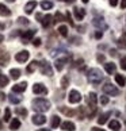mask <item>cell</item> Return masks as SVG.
Returning <instances> with one entry per match:
<instances>
[{
  "mask_svg": "<svg viewBox=\"0 0 126 131\" xmlns=\"http://www.w3.org/2000/svg\"><path fill=\"white\" fill-rule=\"evenodd\" d=\"M31 105H33V110H35L37 112H41V114L50 110V101L46 99H42V97L34 99L31 101Z\"/></svg>",
  "mask_w": 126,
  "mask_h": 131,
  "instance_id": "obj_1",
  "label": "cell"
},
{
  "mask_svg": "<svg viewBox=\"0 0 126 131\" xmlns=\"http://www.w3.org/2000/svg\"><path fill=\"white\" fill-rule=\"evenodd\" d=\"M87 79L91 84H99V82L103 80V73H102V70L98 69V68H92V69L88 70V73H87Z\"/></svg>",
  "mask_w": 126,
  "mask_h": 131,
  "instance_id": "obj_2",
  "label": "cell"
},
{
  "mask_svg": "<svg viewBox=\"0 0 126 131\" xmlns=\"http://www.w3.org/2000/svg\"><path fill=\"white\" fill-rule=\"evenodd\" d=\"M38 65H40V70H41L42 74H45V76H53V68H52V65L46 60H42Z\"/></svg>",
  "mask_w": 126,
  "mask_h": 131,
  "instance_id": "obj_3",
  "label": "cell"
},
{
  "mask_svg": "<svg viewBox=\"0 0 126 131\" xmlns=\"http://www.w3.org/2000/svg\"><path fill=\"white\" fill-rule=\"evenodd\" d=\"M102 89H103V92H104V93L107 95V96H118V95H119V89H118L115 85L110 84V82L104 84Z\"/></svg>",
  "mask_w": 126,
  "mask_h": 131,
  "instance_id": "obj_4",
  "label": "cell"
},
{
  "mask_svg": "<svg viewBox=\"0 0 126 131\" xmlns=\"http://www.w3.org/2000/svg\"><path fill=\"white\" fill-rule=\"evenodd\" d=\"M68 100H69L71 104H77V103H80V101H81V95H80V92L76 91V89H72V91L69 92Z\"/></svg>",
  "mask_w": 126,
  "mask_h": 131,
  "instance_id": "obj_5",
  "label": "cell"
},
{
  "mask_svg": "<svg viewBox=\"0 0 126 131\" xmlns=\"http://www.w3.org/2000/svg\"><path fill=\"white\" fill-rule=\"evenodd\" d=\"M34 35H35V30H27L25 32H21V41H22V43H25V45L28 43Z\"/></svg>",
  "mask_w": 126,
  "mask_h": 131,
  "instance_id": "obj_6",
  "label": "cell"
},
{
  "mask_svg": "<svg viewBox=\"0 0 126 131\" xmlns=\"http://www.w3.org/2000/svg\"><path fill=\"white\" fill-rule=\"evenodd\" d=\"M33 92L35 95H46L47 93V88L42 84H34L33 85Z\"/></svg>",
  "mask_w": 126,
  "mask_h": 131,
  "instance_id": "obj_7",
  "label": "cell"
},
{
  "mask_svg": "<svg viewBox=\"0 0 126 131\" xmlns=\"http://www.w3.org/2000/svg\"><path fill=\"white\" fill-rule=\"evenodd\" d=\"M28 57H30V54H28V51L27 50H22V51H19L18 54L15 56V60L18 62H21V64H23V62H26L28 60Z\"/></svg>",
  "mask_w": 126,
  "mask_h": 131,
  "instance_id": "obj_8",
  "label": "cell"
},
{
  "mask_svg": "<svg viewBox=\"0 0 126 131\" xmlns=\"http://www.w3.org/2000/svg\"><path fill=\"white\" fill-rule=\"evenodd\" d=\"M92 25L96 28H100V30H106V28H107V25H106V22H104L103 18H94Z\"/></svg>",
  "mask_w": 126,
  "mask_h": 131,
  "instance_id": "obj_9",
  "label": "cell"
},
{
  "mask_svg": "<svg viewBox=\"0 0 126 131\" xmlns=\"http://www.w3.org/2000/svg\"><path fill=\"white\" fill-rule=\"evenodd\" d=\"M31 120H33V123L37 124V126H42V124L46 123V118H45L42 114H38V115L31 116Z\"/></svg>",
  "mask_w": 126,
  "mask_h": 131,
  "instance_id": "obj_10",
  "label": "cell"
},
{
  "mask_svg": "<svg viewBox=\"0 0 126 131\" xmlns=\"http://www.w3.org/2000/svg\"><path fill=\"white\" fill-rule=\"evenodd\" d=\"M27 88V82L26 81H23L21 82V84H15L12 86V92L14 93H22V92H25Z\"/></svg>",
  "mask_w": 126,
  "mask_h": 131,
  "instance_id": "obj_11",
  "label": "cell"
},
{
  "mask_svg": "<svg viewBox=\"0 0 126 131\" xmlns=\"http://www.w3.org/2000/svg\"><path fill=\"white\" fill-rule=\"evenodd\" d=\"M73 14H75V18L77 19V20H83V18L85 15V9L84 8H80V7H75Z\"/></svg>",
  "mask_w": 126,
  "mask_h": 131,
  "instance_id": "obj_12",
  "label": "cell"
},
{
  "mask_svg": "<svg viewBox=\"0 0 126 131\" xmlns=\"http://www.w3.org/2000/svg\"><path fill=\"white\" fill-rule=\"evenodd\" d=\"M66 61H68V58H66V57H62V58H57V60L54 61V66H56V69H57V70H62V68L65 66Z\"/></svg>",
  "mask_w": 126,
  "mask_h": 131,
  "instance_id": "obj_13",
  "label": "cell"
},
{
  "mask_svg": "<svg viewBox=\"0 0 126 131\" xmlns=\"http://www.w3.org/2000/svg\"><path fill=\"white\" fill-rule=\"evenodd\" d=\"M9 60H11V57H9L8 53L3 51L2 54H0V65L2 66H7L9 64Z\"/></svg>",
  "mask_w": 126,
  "mask_h": 131,
  "instance_id": "obj_14",
  "label": "cell"
},
{
  "mask_svg": "<svg viewBox=\"0 0 126 131\" xmlns=\"http://www.w3.org/2000/svg\"><path fill=\"white\" fill-rule=\"evenodd\" d=\"M35 7H37V2L35 0H31V2H28L25 6V12L27 14V15H30L34 9H35Z\"/></svg>",
  "mask_w": 126,
  "mask_h": 131,
  "instance_id": "obj_15",
  "label": "cell"
},
{
  "mask_svg": "<svg viewBox=\"0 0 126 131\" xmlns=\"http://www.w3.org/2000/svg\"><path fill=\"white\" fill-rule=\"evenodd\" d=\"M41 23H42V26L45 27V28H47L50 25H53V16L50 15V14H47V15H45V16L42 18Z\"/></svg>",
  "mask_w": 126,
  "mask_h": 131,
  "instance_id": "obj_16",
  "label": "cell"
},
{
  "mask_svg": "<svg viewBox=\"0 0 126 131\" xmlns=\"http://www.w3.org/2000/svg\"><path fill=\"white\" fill-rule=\"evenodd\" d=\"M104 69H106V72H107V74H114L115 70H117V66H115L114 62H106Z\"/></svg>",
  "mask_w": 126,
  "mask_h": 131,
  "instance_id": "obj_17",
  "label": "cell"
},
{
  "mask_svg": "<svg viewBox=\"0 0 126 131\" xmlns=\"http://www.w3.org/2000/svg\"><path fill=\"white\" fill-rule=\"evenodd\" d=\"M61 127L64 128L65 131H75L76 126H75V123H72V122H62Z\"/></svg>",
  "mask_w": 126,
  "mask_h": 131,
  "instance_id": "obj_18",
  "label": "cell"
},
{
  "mask_svg": "<svg viewBox=\"0 0 126 131\" xmlns=\"http://www.w3.org/2000/svg\"><path fill=\"white\" fill-rule=\"evenodd\" d=\"M9 128H11L12 131H15V130H18V128H21V120L19 119H12L11 122H9Z\"/></svg>",
  "mask_w": 126,
  "mask_h": 131,
  "instance_id": "obj_19",
  "label": "cell"
},
{
  "mask_svg": "<svg viewBox=\"0 0 126 131\" xmlns=\"http://www.w3.org/2000/svg\"><path fill=\"white\" fill-rule=\"evenodd\" d=\"M37 66H38V62H37V61H31V64H28V65H27L26 72H27L28 74H31V73H34V72H35Z\"/></svg>",
  "mask_w": 126,
  "mask_h": 131,
  "instance_id": "obj_20",
  "label": "cell"
},
{
  "mask_svg": "<svg viewBox=\"0 0 126 131\" xmlns=\"http://www.w3.org/2000/svg\"><path fill=\"white\" fill-rule=\"evenodd\" d=\"M0 15L2 16H9L11 15V11L7 8V6H4L3 3H0Z\"/></svg>",
  "mask_w": 126,
  "mask_h": 131,
  "instance_id": "obj_21",
  "label": "cell"
},
{
  "mask_svg": "<svg viewBox=\"0 0 126 131\" xmlns=\"http://www.w3.org/2000/svg\"><path fill=\"white\" fill-rule=\"evenodd\" d=\"M109 127L113 130V131H119V128H121V123L118 122V120H111V122L109 123Z\"/></svg>",
  "mask_w": 126,
  "mask_h": 131,
  "instance_id": "obj_22",
  "label": "cell"
},
{
  "mask_svg": "<svg viewBox=\"0 0 126 131\" xmlns=\"http://www.w3.org/2000/svg\"><path fill=\"white\" fill-rule=\"evenodd\" d=\"M9 74H11V79L18 80L19 77H21L22 72H21V69H11V70H9Z\"/></svg>",
  "mask_w": 126,
  "mask_h": 131,
  "instance_id": "obj_23",
  "label": "cell"
},
{
  "mask_svg": "<svg viewBox=\"0 0 126 131\" xmlns=\"http://www.w3.org/2000/svg\"><path fill=\"white\" fill-rule=\"evenodd\" d=\"M111 115V112H106V114H102L99 116V119H98V123L99 124H104L106 122H107V119H109V116Z\"/></svg>",
  "mask_w": 126,
  "mask_h": 131,
  "instance_id": "obj_24",
  "label": "cell"
},
{
  "mask_svg": "<svg viewBox=\"0 0 126 131\" xmlns=\"http://www.w3.org/2000/svg\"><path fill=\"white\" fill-rule=\"evenodd\" d=\"M115 81H117V84L121 85V86H125L126 85V79H125L122 74H117V76H115Z\"/></svg>",
  "mask_w": 126,
  "mask_h": 131,
  "instance_id": "obj_25",
  "label": "cell"
},
{
  "mask_svg": "<svg viewBox=\"0 0 126 131\" xmlns=\"http://www.w3.org/2000/svg\"><path fill=\"white\" fill-rule=\"evenodd\" d=\"M8 99H9V103H12V104H18V103H21V100H22L21 96H16V95H14V93L9 95Z\"/></svg>",
  "mask_w": 126,
  "mask_h": 131,
  "instance_id": "obj_26",
  "label": "cell"
},
{
  "mask_svg": "<svg viewBox=\"0 0 126 131\" xmlns=\"http://www.w3.org/2000/svg\"><path fill=\"white\" fill-rule=\"evenodd\" d=\"M60 124H61V122H60V118H59L57 115H54V116L52 118V128H57Z\"/></svg>",
  "mask_w": 126,
  "mask_h": 131,
  "instance_id": "obj_27",
  "label": "cell"
},
{
  "mask_svg": "<svg viewBox=\"0 0 126 131\" xmlns=\"http://www.w3.org/2000/svg\"><path fill=\"white\" fill-rule=\"evenodd\" d=\"M62 114H65L66 116H73L75 115V111H72V110H69V108H66V107H60L59 108Z\"/></svg>",
  "mask_w": 126,
  "mask_h": 131,
  "instance_id": "obj_28",
  "label": "cell"
},
{
  "mask_svg": "<svg viewBox=\"0 0 126 131\" xmlns=\"http://www.w3.org/2000/svg\"><path fill=\"white\" fill-rule=\"evenodd\" d=\"M41 8L42 9H50V8H53V3L49 2V0H43L41 3Z\"/></svg>",
  "mask_w": 126,
  "mask_h": 131,
  "instance_id": "obj_29",
  "label": "cell"
},
{
  "mask_svg": "<svg viewBox=\"0 0 126 131\" xmlns=\"http://www.w3.org/2000/svg\"><path fill=\"white\" fill-rule=\"evenodd\" d=\"M62 20H64V15H62L61 12H56L54 18H53V25H54V23H60Z\"/></svg>",
  "mask_w": 126,
  "mask_h": 131,
  "instance_id": "obj_30",
  "label": "cell"
},
{
  "mask_svg": "<svg viewBox=\"0 0 126 131\" xmlns=\"http://www.w3.org/2000/svg\"><path fill=\"white\" fill-rule=\"evenodd\" d=\"M59 32H60V35L61 37H68V27L65 26V25H62V26H60L59 27Z\"/></svg>",
  "mask_w": 126,
  "mask_h": 131,
  "instance_id": "obj_31",
  "label": "cell"
},
{
  "mask_svg": "<svg viewBox=\"0 0 126 131\" xmlns=\"http://www.w3.org/2000/svg\"><path fill=\"white\" fill-rule=\"evenodd\" d=\"M7 84H8V77L4 76V74H2V76H0V88L6 86Z\"/></svg>",
  "mask_w": 126,
  "mask_h": 131,
  "instance_id": "obj_32",
  "label": "cell"
},
{
  "mask_svg": "<svg viewBox=\"0 0 126 131\" xmlns=\"http://www.w3.org/2000/svg\"><path fill=\"white\" fill-rule=\"evenodd\" d=\"M15 112H16L19 116H23V118H25V116H27V110H26V108H16Z\"/></svg>",
  "mask_w": 126,
  "mask_h": 131,
  "instance_id": "obj_33",
  "label": "cell"
},
{
  "mask_svg": "<svg viewBox=\"0 0 126 131\" xmlns=\"http://www.w3.org/2000/svg\"><path fill=\"white\" fill-rule=\"evenodd\" d=\"M117 45H118V47H121V49H126V39L125 38H119V39L117 41Z\"/></svg>",
  "mask_w": 126,
  "mask_h": 131,
  "instance_id": "obj_34",
  "label": "cell"
},
{
  "mask_svg": "<svg viewBox=\"0 0 126 131\" xmlns=\"http://www.w3.org/2000/svg\"><path fill=\"white\" fill-rule=\"evenodd\" d=\"M9 118H11V111H9V108H6V111H4V118H3V120H4V122H9Z\"/></svg>",
  "mask_w": 126,
  "mask_h": 131,
  "instance_id": "obj_35",
  "label": "cell"
},
{
  "mask_svg": "<svg viewBox=\"0 0 126 131\" xmlns=\"http://www.w3.org/2000/svg\"><path fill=\"white\" fill-rule=\"evenodd\" d=\"M68 84H69V79H68V77H62L61 79V88L65 89L68 86Z\"/></svg>",
  "mask_w": 126,
  "mask_h": 131,
  "instance_id": "obj_36",
  "label": "cell"
},
{
  "mask_svg": "<svg viewBox=\"0 0 126 131\" xmlns=\"http://www.w3.org/2000/svg\"><path fill=\"white\" fill-rule=\"evenodd\" d=\"M18 23H19V25H23V26H27L28 25V20H27V19L26 18H18Z\"/></svg>",
  "mask_w": 126,
  "mask_h": 131,
  "instance_id": "obj_37",
  "label": "cell"
},
{
  "mask_svg": "<svg viewBox=\"0 0 126 131\" xmlns=\"http://www.w3.org/2000/svg\"><path fill=\"white\" fill-rule=\"evenodd\" d=\"M65 16H66L68 23H69V25H71L72 27H73V26H75V23H73V20H72V18H71V14H69V12H66V14H65Z\"/></svg>",
  "mask_w": 126,
  "mask_h": 131,
  "instance_id": "obj_38",
  "label": "cell"
},
{
  "mask_svg": "<svg viewBox=\"0 0 126 131\" xmlns=\"http://www.w3.org/2000/svg\"><path fill=\"white\" fill-rule=\"evenodd\" d=\"M121 68L126 72V57H122L121 58Z\"/></svg>",
  "mask_w": 126,
  "mask_h": 131,
  "instance_id": "obj_39",
  "label": "cell"
},
{
  "mask_svg": "<svg viewBox=\"0 0 126 131\" xmlns=\"http://www.w3.org/2000/svg\"><path fill=\"white\" fill-rule=\"evenodd\" d=\"M100 103L103 105H106L109 103V97H107V96H102V97H100Z\"/></svg>",
  "mask_w": 126,
  "mask_h": 131,
  "instance_id": "obj_40",
  "label": "cell"
},
{
  "mask_svg": "<svg viewBox=\"0 0 126 131\" xmlns=\"http://www.w3.org/2000/svg\"><path fill=\"white\" fill-rule=\"evenodd\" d=\"M33 45L34 46H40L41 45V39H40V38H35V39L33 41Z\"/></svg>",
  "mask_w": 126,
  "mask_h": 131,
  "instance_id": "obj_41",
  "label": "cell"
},
{
  "mask_svg": "<svg viewBox=\"0 0 126 131\" xmlns=\"http://www.w3.org/2000/svg\"><path fill=\"white\" fill-rule=\"evenodd\" d=\"M102 37H103V32H102V31H96L95 32V38H96V39H100Z\"/></svg>",
  "mask_w": 126,
  "mask_h": 131,
  "instance_id": "obj_42",
  "label": "cell"
},
{
  "mask_svg": "<svg viewBox=\"0 0 126 131\" xmlns=\"http://www.w3.org/2000/svg\"><path fill=\"white\" fill-rule=\"evenodd\" d=\"M118 4V0H110V6H113V7H115Z\"/></svg>",
  "mask_w": 126,
  "mask_h": 131,
  "instance_id": "obj_43",
  "label": "cell"
},
{
  "mask_svg": "<svg viewBox=\"0 0 126 131\" xmlns=\"http://www.w3.org/2000/svg\"><path fill=\"white\" fill-rule=\"evenodd\" d=\"M121 8H126V0H122V2H121Z\"/></svg>",
  "mask_w": 126,
  "mask_h": 131,
  "instance_id": "obj_44",
  "label": "cell"
},
{
  "mask_svg": "<svg viewBox=\"0 0 126 131\" xmlns=\"http://www.w3.org/2000/svg\"><path fill=\"white\" fill-rule=\"evenodd\" d=\"M91 131H104L103 128H98V127H92L91 128Z\"/></svg>",
  "mask_w": 126,
  "mask_h": 131,
  "instance_id": "obj_45",
  "label": "cell"
},
{
  "mask_svg": "<svg viewBox=\"0 0 126 131\" xmlns=\"http://www.w3.org/2000/svg\"><path fill=\"white\" fill-rule=\"evenodd\" d=\"M98 60H99V61H104V56L99 54V56H98Z\"/></svg>",
  "mask_w": 126,
  "mask_h": 131,
  "instance_id": "obj_46",
  "label": "cell"
},
{
  "mask_svg": "<svg viewBox=\"0 0 126 131\" xmlns=\"http://www.w3.org/2000/svg\"><path fill=\"white\" fill-rule=\"evenodd\" d=\"M37 19H38V20H42V15H41V14H37Z\"/></svg>",
  "mask_w": 126,
  "mask_h": 131,
  "instance_id": "obj_47",
  "label": "cell"
},
{
  "mask_svg": "<svg viewBox=\"0 0 126 131\" xmlns=\"http://www.w3.org/2000/svg\"><path fill=\"white\" fill-rule=\"evenodd\" d=\"M61 2H65V3H73L75 0H61Z\"/></svg>",
  "mask_w": 126,
  "mask_h": 131,
  "instance_id": "obj_48",
  "label": "cell"
},
{
  "mask_svg": "<svg viewBox=\"0 0 126 131\" xmlns=\"http://www.w3.org/2000/svg\"><path fill=\"white\" fill-rule=\"evenodd\" d=\"M110 54H111V56H113V57H114L115 54H117V53H115V50H111V51H110Z\"/></svg>",
  "mask_w": 126,
  "mask_h": 131,
  "instance_id": "obj_49",
  "label": "cell"
},
{
  "mask_svg": "<svg viewBox=\"0 0 126 131\" xmlns=\"http://www.w3.org/2000/svg\"><path fill=\"white\" fill-rule=\"evenodd\" d=\"M0 30H4V25H3L2 22H0Z\"/></svg>",
  "mask_w": 126,
  "mask_h": 131,
  "instance_id": "obj_50",
  "label": "cell"
},
{
  "mask_svg": "<svg viewBox=\"0 0 126 131\" xmlns=\"http://www.w3.org/2000/svg\"><path fill=\"white\" fill-rule=\"evenodd\" d=\"M3 41H4V37L2 35V34H0V42H3Z\"/></svg>",
  "mask_w": 126,
  "mask_h": 131,
  "instance_id": "obj_51",
  "label": "cell"
},
{
  "mask_svg": "<svg viewBox=\"0 0 126 131\" xmlns=\"http://www.w3.org/2000/svg\"><path fill=\"white\" fill-rule=\"evenodd\" d=\"M4 99V93H0V100H3Z\"/></svg>",
  "mask_w": 126,
  "mask_h": 131,
  "instance_id": "obj_52",
  "label": "cell"
},
{
  "mask_svg": "<svg viewBox=\"0 0 126 131\" xmlns=\"http://www.w3.org/2000/svg\"><path fill=\"white\" fill-rule=\"evenodd\" d=\"M7 2H9V3H14V2H15V0H7Z\"/></svg>",
  "mask_w": 126,
  "mask_h": 131,
  "instance_id": "obj_53",
  "label": "cell"
},
{
  "mask_svg": "<svg viewBox=\"0 0 126 131\" xmlns=\"http://www.w3.org/2000/svg\"><path fill=\"white\" fill-rule=\"evenodd\" d=\"M81 2H83V3H88V0H81Z\"/></svg>",
  "mask_w": 126,
  "mask_h": 131,
  "instance_id": "obj_54",
  "label": "cell"
},
{
  "mask_svg": "<svg viewBox=\"0 0 126 131\" xmlns=\"http://www.w3.org/2000/svg\"><path fill=\"white\" fill-rule=\"evenodd\" d=\"M2 127H3V124H2V122H0V130H2Z\"/></svg>",
  "mask_w": 126,
  "mask_h": 131,
  "instance_id": "obj_55",
  "label": "cell"
},
{
  "mask_svg": "<svg viewBox=\"0 0 126 131\" xmlns=\"http://www.w3.org/2000/svg\"><path fill=\"white\" fill-rule=\"evenodd\" d=\"M2 74H3V73H2V70H0V76H2Z\"/></svg>",
  "mask_w": 126,
  "mask_h": 131,
  "instance_id": "obj_56",
  "label": "cell"
},
{
  "mask_svg": "<svg viewBox=\"0 0 126 131\" xmlns=\"http://www.w3.org/2000/svg\"><path fill=\"white\" fill-rule=\"evenodd\" d=\"M125 124H126V120H125Z\"/></svg>",
  "mask_w": 126,
  "mask_h": 131,
  "instance_id": "obj_57",
  "label": "cell"
},
{
  "mask_svg": "<svg viewBox=\"0 0 126 131\" xmlns=\"http://www.w3.org/2000/svg\"><path fill=\"white\" fill-rule=\"evenodd\" d=\"M41 131H42V130H41Z\"/></svg>",
  "mask_w": 126,
  "mask_h": 131,
  "instance_id": "obj_58",
  "label": "cell"
}]
</instances>
